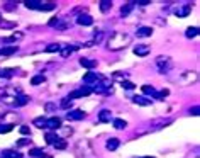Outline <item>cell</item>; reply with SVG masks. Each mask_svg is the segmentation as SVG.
Returning a JSON list of instances; mask_svg holds the SVG:
<instances>
[{
  "mask_svg": "<svg viewBox=\"0 0 200 158\" xmlns=\"http://www.w3.org/2000/svg\"><path fill=\"white\" fill-rule=\"evenodd\" d=\"M46 82V77L44 75H36V77L31 78V85H41Z\"/></svg>",
  "mask_w": 200,
  "mask_h": 158,
  "instance_id": "17",
  "label": "cell"
},
{
  "mask_svg": "<svg viewBox=\"0 0 200 158\" xmlns=\"http://www.w3.org/2000/svg\"><path fill=\"white\" fill-rule=\"evenodd\" d=\"M85 112L80 111V109H73L70 112H66V119L68 121H82V119H85Z\"/></svg>",
  "mask_w": 200,
  "mask_h": 158,
  "instance_id": "4",
  "label": "cell"
},
{
  "mask_svg": "<svg viewBox=\"0 0 200 158\" xmlns=\"http://www.w3.org/2000/svg\"><path fill=\"white\" fill-rule=\"evenodd\" d=\"M97 80H98V75L93 72H87L83 75V82L85 84H97Z\"/></svg>",
  "mask_w": 200,
  "mask_h": 158,
  "instance_id": "11",
  "label": "cell"
},
{
  "mask_svg": "<svg viewBox=\"0 0 200 158\" xmlns=\"http://www.w3.org/2000/svg\"><path fill=\"white\" fill-rule=\"evenodd\" d=\"M119 144H120V141L117 138H110L109 141H107V150H110V151H114V150H117L119 148Z\"/></svg>",
  "mask_w": 200,
  "mask_h": 158,
  "instance_id": "14",
  "label": "cell"
},
{
  "mask_svg": "<svg viewBox=\"0 0 200 158\" xmlns=\"http://www.w3.org/2000/svg\"><path fill=\"white\" fill-rule=\"evenodd\" d=\"M76 24H80V26H92L93 24V17H90L88 14H85V15H78L76 17Z\"/></svg>",
  "mask_w": 200,
  "mask_h": 158,
  "instance_id": "8",
  "label": "cell"
},
{
  "mask_svg": "<svg viewBox=\"0 0 200 158\" xmlns=\"http://www.w3.org/2000/svg\"><path fill=\"white\" fill-rule=\"evenodd\" d=\"M75 49H76V46H68V48H65L63 51H61V56H63V58L70 56V55H71V53L75 51Z\"/></svg>",
  "mask_w": 200,
  "mask_h": 158,
  "instance_id": "28",
  "label": "cell"
},
{
  "mask_svg": "<svg viewBox=\"0 0 200 158\" xmlns=\"http://www.w3.org/2000/svg\"><path fill=\"white\" fill-rule=\"evenodd\" d=\"M98 121L100 123H110L112 121V112L109 109H103L98 112Z\"/></svg>",
  "mask_w": 200,
  "mask_h": 158,
  "instance_id": "10",
  "label": "cell"
},
{
  "mask_svg": "<svg viewBox=\"0 0 200 158\" xmlns=\"http://www.w3.org/2000/svg\"><path fill=\"white\" fill-rule=\"evenodd\" d=\"M143 92L148 94V95H155L156 90H155V87H153V85H143Z\"/></svg>",
  "mask_w": 200,
  "mask_h": 158,
  "instance_id": "26",
  "label": "cell"
},
{
  "mask_svg": "<svg viewBox=\"0 0 200 158\" xmlns=\"http://www.w3.org/2000/svg\"><path fill=\"white\" fill-rule=\"evenodd\" d=\"M46 51L48 53H58V51H61V44H49V46H46Z\"/></svg>",
  "mask_w": 200,
  "mask_h": 158,
  "instance_id": "23",
  "label": "cell"
},
{
  "mask_svg": "<svg viewBox=\"0 0 200 158\" xmlns=\"http://www.w3.org/2000/svg\"><path fill=\"white\" fill-rule=\"evenodd\" d=\"M151 53V48L148 46V44H137V46L134 48V55L137 56H146Z\"/></svg>",
  "mask_w": 200,
  "mask_h": 158,
  "instance_id": "7",
  "label": "cell"
},
{
  "mask_svg": "<svg viewBox=\"0 0 200 158\" xmlns=\"http://www.w3.org/2000/svg\"><path fill=\"white\" fill-rule=\"evenodd\" d=\"M136 34H137V37H148V36H151L153 34V29L151 27H139L136 31Z\"/></svg>",
  "mask_w": 200,
  "mask_h": 158,
  "instance_id": "13",
  "label": "cell"
},
{
  "mask_svg": "<svg viewBox=\"0 0 200 158\" xmlns=\"http://www.w3.org/2000/svg\"><path fill=\"white\" fill-rule=\"evenodd\" d=\"M98 7H100V10H102V12H109L112 9V2H110V0H102Z\"/></svg>",
  "mask_w": 200,
  "mask_h": 158,
  "instance_id": "19",
  "label": "cell"
},
{
  "mask_svg": "<svg viewBox=\"0 0 200 158\" xmlns=\"http://www.w3.org/2000/svg\"><path fill=\"white\" fill-rule=\"evenodd\" d=\"M120 85H122V89H126V90H132L136 87L132 82H129V80H122V84H120Z\"/></svg>",
  "mask_w": 200,
  "mask_h": 158,
  "instance_id": "32",
  "label": "cell"
},
{
  "mask_svg": "<svg viewBox=\"0 0 200 158\" xmlns=\"http://www.w3.org/2000/svg\"><path fill=\"white\" fill-rule=\"evenodd\" d=\"M0 55H2V51H0Z\"/></svg>",
  "mask_w": 200,
  "mask_h": 158,
  "instance_id": "44",
  "label": "cell"
},
{
  "mask_svg": "<svg viewBox=\"0 0 200 158\" xmlns=\"http://www.w3.org/2000/svg\"><path fill=\"white\" fill-rule=\"evenodd\" d=\"M80 65L85 66V68H88V70H92V68H95V66H97V60H90V58H80Z\"/></svg>",
  "mask_w": 200,
  "mask_h": 158,
  "instance_id": "12",
  "label": "cell"
},
{
  "mask_svg": "<svg viewBox=\"0 0 200 158\" xmlns=\"http://www.w3.org/2000/svg\"><path fill=\"white\" fill-rule=\"evenodd\" d=\"M134 3H137V5H148V3H151V2H149V0H137Z\"/></svg>",
  "mask_w": 200,
  "mask_h": 158,
  "instance_id": "40",
  "label": "cell"
},
{
  "mask_svg": "<svg viewBox=\"0 0 200 158\" xmlns=\"http://www.w3.org/2000/svg\"><path fill=\"white\" fill-rule=\"evenodd\" d=\"M71 102H73V101H70V99L66 97V99H63V101H61L60 107H61V109H68V107H71Z\"/></svg>",
  "mask_w": 200,
  "mask_h": 158,
  "instance_id": "33",
  "label": "cell"
},
{
  "mask_svg": "<svg viewBox=\"0 0 200 158\" xmlns=\"http://www.w3.org/2000/svg\"><path fill=\"white\" fill-rule=\"evenodd\" d=\"M58 139H60V138H58L55 133H48V134H46V143H48V144H55Z\"/></svg>",
  "mask_w": 200,
  "mask_h": 158,
  "instance_id": "21",
  "label": "cell"
},
{
  "mask_svg": "<svg viewBox=\"0 0 200 158\" xmlns=\"http://www.w3.org/2000/svg\"><path fill=\"white\" fill-rule=\"evenodd\" d=\"M190 114H193V116H198V106L192 107V109H190Z\"/></svg>",
  "mask_w": 200,
  "mask_h": 158,
  "instance_id": "39",
  "label": "cell"
},
{
  "mask_svg": "<svg viewBox=\"0 0 200 158\" xmlns=\"http://www.w3.org/2000/svg\"><path fill=\"white\" fill-rule=\"evenodd\" d=\"M24 34L22 32H14V34H12L10 37H5V39L3 41H7V43H9V41H17V39H20V37H22Z\"/></svg>",
  "mask_w": 200,
  "mask_h": 158,
  "instance_id": "30",
  "label": "cell"
},
{
  "mask_svg": "<svg viewBox=\"0 0 200 158\" xmlns=\"http://www.w3.org/2000/svg\"><path fill=\"white\" fill-rule=\"evenodd\" d=\"M131 43V36L129 34H124V32H114L109 39V48L117 51V49H122L126 48L127 44Z\"/></svg>",
  "mask_w": 200,
  "mask_h": 158,
  "instance_id": "1",
  "label": "cell"
},
{
  "mask_svg": "<svg viewBox=\"0 0 200 158\" xmlns=\"http://www.w3.org/2000/svg\"><path fill=\"white\" fill-rule=\"evenodd\" d=\"M92 94V89L90 87H83V89L80 90H75V92H71L68 95V99L70 101H73V99H76V97H87V95H90Z\"/></svg>",
  "mask_w": 200,
  "mask_h": 158,
  "instance_id": "5",
  "label": "cell"
},
{
  "mask_svg": "<svg viewBox=\"0 0 200 158\" xmlns=\"http://www.w3.org/2000/svg\"><path fill=\"white\" fill-rule=\"evenodd\" d=\"M26 7L27 9H32V10H53L56 7V3H53V2H39V0H27Z\"/></svg>",
  "mask_w": 200,
  "mask_h": 158,
  "instance_id": "2",
  "label": "cell"
},
{
  "mask_svg": "<svg viewBox=\"0 0 200 158\" xmlns=\"http://www.w3.org/2000/svg\"><path fill=\"white\" fill-rule=\"evenodd\" d=\"M31 155H32V156H41V155H43V151H41V150H37V148H34V150L31 151Z\"/></svg>",
  "mask_w": 200,
  "mask_h": 158,
  "instance_id": "37",
  "label": "cell"
},
{
  "mask_svg": "<svg viewBox=\"0 0 200 158\" xmlns=\"http://www.w3.org/2000/svg\"><path fill=\"white\" fill-rule=\"evenodd\" d=\"M66 144H68V143H66V139H58L56 143H55V148L56 150H65Z\"/></svg>",
  "mask_w": 200,
  "mask_h": 158,
  "instance_id": "31",
  "label": "cell"
},
{
  "mask_svg": "<svg viewBox=\"0 0 200 158\" xmlns=\"http://www.w3.org/2000/svg\"><path fill=\"white\" fill-rule=\"evenodd\" d=\"M132 101H134V104H137V106H143V107L151 106V99H146L144 95H136V97H132Z\"/></svg>",
  "mask_w": 200,
  "mask_h": 158,
  "instance_id": "9",
  "label": "cell"
},
{
  "mask_svg": "<svg viewBox=\"0 0 200 158\" xmlns=\"http://www.w3.org/2000/svg\"><path fill=\"white\" fill-rule=\"evenodd\" d=\"M12 131V124H5V126H0V133H9Z\"/></svg>",
  "mask_w": 200,
  "mask_h": 158,
  "instance_id": "35",
  "label": "cell"
},
{
  "mask_svg": "<svg viewBox=\"0 0 200 158\" xmlns=\"http://www.w3.org/2000/svg\"><path fill=\"white\" fill-rule=\"evenodd\" d=\"M0 27H14L12 22H0Z\"/></svg>",
  "mask_w": 200,
  "mask_h": 158,
  "instance_id": "41",
  "label": "cell"
},
{
  "mask_svg": "<svg viewBox=\"0 0 200 158\" xmlns=\"http://www.w3.org/2000/svg\"><path fill=\"white\" fill-rule=\"evenodd\" d=\"M19 131H20V134H24V136L31 134V128L26 126V124H24V126H20V128H19Z\"/></svg>",
  "mask_w": 200,
  "mask_h": 158,
  "instance_id": "34",
  "label": "cell"
},
{
  "mask_svg": "<svg viewBox=\"0 0 200 158\" xmlns=\"http://www.w3.org/2000/svg\"><path fill=\"white\" fill-rule=\"evenodd\" d=\"M0 51H2L3 56H10V55H14V53L17 51V46H15V44L14 46H7V48H2Z\"/></svg>",
  "mask_w": 200,
  "mask_h": 158,
  "instance_id": "16",
  "label": "cell"
},
{
  "mask_svg": "<svg viewBox=\"0 0 200 158\" xmlns=\"http://www.w3.org/2000/svg\"><path fill=\"white\" fill-rule=\"evenodd\" d=\"M55 109V104H46V111H53Z\"/></svg>",
  "mask_w": 200,
  "mask_h": 158,
  "instance_id": "42",
  "label": "cell"
},
{
  "mask_svg": "<svg viewBox=\"0 0 200 158\" xmlns=\"http://www.w3.org/2000/svg\"><path fill=\"white\" fill-rule=\"evenodd\" d=\"M132 7H134V3H132V2H129V3H126V5H122V9H120V15H122V17H127V15L131 14Z\"/></svg>",
  "mask_w": 200,
  "mask_h": 158,
  "instance_id": "15",
  "label": "cell"
},
{
  "mask_svg": "<svg viewBox=\"0 0 200 158\" xmlns=\"http://www.w3.org/2000/svg\"><path fill=\"white\" fill-rule=\"evenodd\" d=\"M197 34H198V27H188V29H187V32H185V36L190 37V39H192V37H195Z\"/></svg>",
  "mask_w": 200,
  "mask_h": 158,
  "instance_id": "24",
  "label": "cell"
},
{
  "mask_svg": "<svg viewBox=\"0 0 200 158\" xmlns=\"http://www.w3.org/2000/svg\"><path fill=\"white\" fill-rule=\"evenodd\" d=\"M143 158H155V156H143Z\"/></svg>",
  "mask_w": 200,
  "mask_h": 158,
  "instance_id": "43",
  "label": "cell"
},
{
  "mask_svg": "<svg viewBox=\"0 0 200 158\" xmlns=\"http://www.w3.org/2000/svg\"><path fill=\"white\" fill-rule=\"evenodd\" d=\"M156 65H158V68H160L161 73H166L170 68H171V61H170L168 56H158Z\"/></svg>",
  "mask_w": 200,
  "mask_h": 158,
  "instance_id": "3",
  "label": "cell"
},
{
  "mask_svg": "<svg viewBox=\"0 0 200 158\" xmlns=\"http://www.w3.org/2000/svg\"><path fill=\"white\" fill-rule=\"evenodd\" d=\"M14 73H15L14 68H5V70H2V72H0V75H2V77H5V78H10Z\"/></svg>",
  "mask_w": 200,
  "mask_h": 158,
  "instance_id": "27",
  "label": "cell"
},
{
  "mask_svg": "<svg viewBox=\"0 0 200 158\" xmlns=\"http://www.w3.org/2000/svg\"><path fill=\"white\" fill-rule=\"evenodd\" d=\"M46 128H49V129H60L61 128V119L60 117H49L46 119Z\"/></svg>",
  "mask_w": 200,
  "mask_h": 158,
  "instance_id": "6",
  "label": "cell"
},
{
  "mask_svg": "<svg viewBox=\"0 0 200 158\" xmlns=\"http://www.w3.org/2000/svg\"><path fill=\"white\" fill-rule=\"evenodd\" d=\"M127 123L124 121V119H114V128L115 129H126Z\"/></svg>",
  "mask_w": 200,
  "mask_h": 158,
  "instance_id": "20",
  "label": "cell"
},
{
  "mask_svg": "<svg viewBox=\"0 0 200 158\" xmlns=\"http://www.w3.org/2000/svg\"><path fill=\"white\" fill-rule=\"evenodd\" d=\"M29 101H31V97H27V95H19V97H15V106H26Z\"/></svg>",
  "mask_w": 200,
  "mask_h": 158,
  "instance_id": "18",
  "label": "cell"
},
{
  "mask_svg": "<svg viewBox=\"0 0 200 158\" xmlns=\"http://www.w3.org/2000/svg\"><path fill=\"white\" fill-rule=\"evenodd\" d=\"M168 94H170V90H166V89H163L161 92H156L153 97L155 99H158V101H165V97H168Z\"/></svg>",
  "mask_w": 200,
  "mask_h": 158,
  "instance_id": "22",
  "label": "cell"
},
{
  "mask_svg": "<svg viewBox=\"0 0 200 158\" xmlns=\"http://www.w3.org/2000/svg\"><path fill=\"white\" fill-rule=\"evenodd\" d=\"M32 124L43 129V128H46V119H44V117H36L34 121H32Z\"/></svg>",
  "mask_w": 200,
  "mask_h": 158,
  "instance_id": "25",
  "label": "cell"
},
{
  "mask_svg": "<svg viewBox=\"0 0 200 158\" xmlns=\"http://www.w3.org/2000/svg\"><path fill=\"white\" fill-rule=\"evenodd\" d=\"M190 9H192L190 5L183 7L182 10H176V15H178V17H185V15H188V12H190Z\"/></svg>",
  "mask_w": 200,
  "mask_h": 158,
  "instance_id": "29",
  "label": "cell"
},
{
  "mask_svg": "<svg viewBox=\"0 0 200 158\" xmlns=\"http://www.w3.org/2000/svg\"><path fill=\"white\" fill-rule=\"evenodd\" d=\"M26 144H29V139H20V141H17V146H26Z\"/></svg>",
  "mask_w": 200,
  "mask_h": 158,
  "instance_id": "38",
  "label": "cell"
},
{
  "mask_svg": "<svg viewBox=\"0 0 200 158\" xmlns=\"http://www.w3.org/2000/svg\"><path fill=\"white\" fill-rule=\"evenodd\" d=\"M48 24H49V26H58V24H60V19H58V17H53Z\"/></svg>",
  "mask_w": 200,
  "mask_h": 158,
  "instance_id": "36",
  "label": "cell"
}]
</instances>
